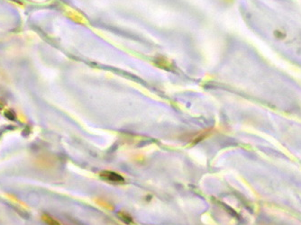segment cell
I'll return each mask as SVG.
<instances>
[{
	"instance_id": "2",
	"label": "cell",
	"mask_w": 301,
	"mask_h": 225,
	"mask_svg": "<svg viewBox=\"0 0 301 225\" xmlns=\"http://www.w3.org/2000/svg\"><path fill=\"white\" fill-rule=\"evenodd\" d=\"M118 217H119V219H120L121 221H123V222H124V223H126V224H130V223H132V222H133L131 216L128 215V214H125V213H119V214H118Z\"/></svg>"
},
{
	"instance_id": "1",
	"label": "cell",
	"mask_w": 301,
	"mask_h": 225,
	"mask_svg": "<svg viewBox=\"0 0 301 225\" xmlns=\"http://www.w3.org/2000/svg\"><path fill=\"white\" fill-rule=\"evenodd\" d=\"M100 178L107 182L110 183H114V184H123L124 183V179L122 176H120L119 174L113 172V171H102L99 174Z\"/></svg>"
}]
</instances>
